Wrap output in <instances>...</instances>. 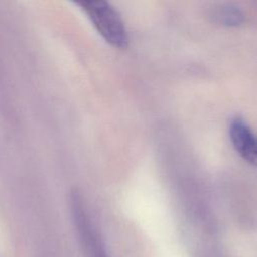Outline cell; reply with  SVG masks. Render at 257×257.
<instances>
[{"label":"cell","mask_w":257,"mask_h":257,"mask_svg":"<svg viewBox=\"0 0 257 257\" xmlns=\"http://www.w3.org/2000/svg\"><path fill=\"white\" fill-rule=\"evenodd\" d=\"M214 17L218 22L227 26H237L240 25L244 20V15L242 11L231 4L221 5L214 13Z\"/></svg>","instance_id":"3957f363"},{"label":"cell","mask_w":257,"mask_h":257,"mask_svg":"<svg viewBox=\"0 0 257 257\" xmlns=\"http://www.w3.org/2000/svg\"><path fill=\"white\" fill-rule=\"evenodd\" d=\"M85 12L95 29L111 46L124 49L128 45V35L117 10L107 1L92 0L76 3Z\"/></svg>","instance_id":"6da1fadb"},{"label":"cell","mask_w":257,"mask_h":257,"mask_svg":"<svg viewBox=\"0 0 257 257\" xmlns=\"http://www.w3.org/2000/svg\"><path fill=\"white\" fill-rule=\"evenodd\" d=\"M231 143L238 155L247 163L257 166V135L240 116H235L229 124Z\"/></svg>","instance_id":"7a4b0ae2"}]
</instances>
